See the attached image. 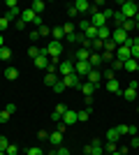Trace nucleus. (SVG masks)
I'll list each match as a JSON object with an SVG mask.
<instances>
[{
  "instance_id": "5fc2aeb1",
  "label": "nucleus",
  "mask_w": 139,
  "mask_h": 155,
  "mask_svg": "<svg viewBox=\"0 0 139 155\" xmlns=\"http://www.w3.org/2000/svg\"><path fill=\"white\" fill-rule=\"evenodd\" d=\"M14 26L19 28V30H23V28H26V26H28V23H23V21H21V19H19V21H16V23H14Z\"/></svg>"
},
{
  "instance_id": "a18cd8bd",
  "label": "nucleus",
  "mask_w": 139,
  "mask_h": 155,
  "mask_svg": "<svg viewBox=\"0 0 139 155\" xmlns=\"http://www.w3.org/2000/svg\"><path fill=\"white\" fill-rule=\"evenodd\" d=\"M49 35H51V28H49V26H42L40 28V37H49Z\"/></svg>"
},
{
  "instance_id": "9d476101",
  "label": "nucleus",
  "mask_w": 139,
  "mask_h": 155,
  "mask_svg": "<svg viewBox=\"0 0 139 155\" xmlns=\"http://www.w3.org/2000/svg\"><path fill=\"white\" fill-rule=\"evenodd\" d=\"M86 81H88V84H93L95 88H98V86L102 84V72H100V70H91V74L86 77Z\"/></svg>"
},
{
  "instance_id": "4468645a",
  "label": "nucleus",
  "mask_w": 139,
  "mask_h": 155,
  "mask_svg": "<svg viewBox=\"0 0 139 155\" xmlns=\"http://www.w3.org/2000/svg\"><path fill=\"white\" fill-rule=\"evenodd\" d=\"M121 95H123V100H125V102H132V100H137V88L127 86L125 91H121Z\"/></svg>"
},
{
  "instance_id": "393cba45",
  "label": "nucleus",
  "mask_w": 139,
  "mask_h": 155,
  "mask_svg": "<svg viewBox=\"0 0 139 155\" xmlns=\"http://www.w3.org/2000/svg\"><path fill=\"white\" fill-rule=\"evenodd\" d=\"M81 93H84L86 97H93V93H95V86L88 84V81H84V84H81Z\"/></svg>"
},
{
  "instance_id": "ddd939ff",
  "label": "nucleus",
  "mask_w": 139,
  "mask_h": 155,
  "mask_svg": "<svg viewBox=\"0 0 139 155\" xmlns=\"http://www.w3.org/2000/svg\"><path fill=\"white\" fill-rule=\"evenodd\" d=\"M33 63H35V67H40V70H49L51 60H49V56H44V53H42V56H37Z\"/></svg>"
},
{
  "instance_id": "6e6d98bb",
  "label": "nucleus",
  "mask_w": 139,
  "mask_h": 155,
  "mask_svg": "<svg viewBox=\"0 0 139 155\" xmlns=\"http://www.w3.org/2000/svg\"><path fill=\"white\" fill-rule=\"evenodd\" d=\"M5 46V37H2V32H0V49Z\"/></svg>"
},
{
  "instance_id": "37998d69",
  "label": "nucleus",
  "mask_w": 139,
  "mask_h": 155,
  "mask_svg": "<svg viewBox=\"0 0 139 155\" xmlns=\"http://www.w3.org/2000/svg\"><path fill=\"white\" fill-rule=\"evenodd\" d=\"M37 139H40V141H49V132H46V130H40V132H37Z\"/></svg>"
},
{
  "instance_id": "bf43d9fd",
  "label": "nucleus",
  "mask_w": 139,
  "mask_h": 155,
  "mask_svg": "<svg viewBox=\"0 0 139 155\" xmlns=\"http://www.w3.org/2000/svg\"><path fill=\"white\" fill-rule=\"evenodd\" d=\"M0 155H7V153H2V150H0Z\"/></svg>"
},
{
  "instance_id": "ea45409f",
  "label": "nucleus",
  "mask_w": 139,
  "mask_h": 155,
  "mask_svg": "<svg viewBox=\"0 0 139 155\" xmlns=\"http://www.w3.org/2000/svg\"><path fill=\"white\" fill-rule=\"evenodd\" d=\"M9 118H12V114H9V111H5V109H0V123H7V120H9Z\"/></svg>"
},
{
  "instance_id": "a211bd4d",
  "label": "nucleus",
  "mask_w": 139,
  "mask_h": 155,
  "mask_svg": "<svg viewBox=\"0 0 139 155\" xmlns=\"http://www.w3.org/2000/svg\"><path fill=\"white\" fill-rule=\"evenodd\" d=\"M107 91L114 93V95H121V91H123V88H121V84L116 81V79H111V81H107Z\"/></svg>"
},
{
  "instance_id": "de8ad7c7",
  "label": "nucleus",
  "mask_w": 139,
  "mask_h": 155,
  "mask_svg": "<svg viewBox=\"0 0 139 155\" xmlns=\"http://www.w3.org/2000/svg\"><path fill=\"white\" fill-rule=\"evenodd\" d=\"M5 7H7V9H16L19 5H16V0H7V2H5Z\"/></svg>"
},
{
  "instance_id": "f704fd0d",
  "label": "nucleus",
  "mask_w": 139,
  "mask_h": 155,
  "mask_svg": "<svg viewBox=\"0 0 139 155\" xmlns=\"http://www.w3.org/2000/svg\"><path fill=\"white\" fill-rule=\"evenodd\" d=\"M102 79H107V81H111V79H116V72H114L111 67H107V70L102 72Z\"/></svg>"
},
{
  "instance_id": "3c124183",
  "label": "nucleus",
  "mask_w": 139,
  "mask_h": 155,
  "mask_svg": "<svg viewBox=\"0 0 139 155\" xmlns=\"http://www.w3.org/2000/svg\"><path fill=\"white\" fill-rule=\"evenodd\" d=\"M67 14H70V19H74V16H77V9L70 5V7H67Z\"/></svg>"
},
{
  "instance_id": "f8f14e48",
  "label": "nucleus",
  "mask_w": 139,
  "mask_h": 155,
  "mask_svg": "<svg viewBox=\"0 0 139 155\" xmlns=\"http://www.w3.org/2000/svg\"><path fill=\"white\" fill-rule=\"evenodd\" d=\"M65 111H67V107H65V104H58V107L53 109V114H51V120L60 123V120H63V116H65Z\"/></svg>"
},
{
  "instance_id": "412c9836",
  "label": "nucleus",
  "mask_w": 139,
  "mask_h": 155,
  "mask_svg": "<svg viewBox=\"0 0 139 155\" xmlns=\"http://www.w3.org/2000/svg\"><path fill=\"white\" fill-rule=\"evenodd\" d=\"M51 37H53V42H63V37H65V32H63V26L51 28Z\"/></svg>"
},
{
  "instance_id": "7ed1b4c3",
  "label": "nucleus",
  "mask_w": 139,
  "mask_h": 155,
  "mask_svg": "<svg viewBox=\"0 0 139 155\" xmlns=\"http://www.w3.org/2000/svg\"><path fill=\"white\" fill-rule=\"evenodd\" d=\"M21 21H23V23H33V26H40V28L44 26V23H42V16H40V14H35L30 7L21 12Z\"/></svg>"
},
{
  "instance_id": "6e6552de",
  "label": "nucleus",
  "mask_w": 139,
  "mask_h": 155,
  "mask_svg": "<svg viewBox=\"0 0 139 155\" xmlns=\"http://www.w3.org/2000/svg\"><path fill=\"white\" fill-rule=\"evenodd\" d=\"M114 56L121 60V63H125V60H130L132 58V53H130V44H123V46H118L116 51H114Z\"/></svg>"
},
{
  "instance_id": "e2e57ef3",
  "label": "nucleus",
  "mask_w": 139,
  "mask_h": 155,
  "mask_svg": "<svg viewBox=\"0 0 139 155\" xmlns=\"http://www.w3.org/2000/svg\"><path fill=\"white\" fill-rule=\"evenodd\" d=\"M137 137H139V134H137Z\"/></svg>"
},
{
  "instance_id": "423d86ee",
  "label": "nucleus",
  "mask_w": 139,
  "mask_h": 155,
  "mask_svg": "<svg viewBox=\"0 0 139 155\" xmlns=\"http://www.w3.org/2000/svg\"><path fill=\"white\" fill-rule=\"evenodd\" d=\"M84 153H86V155H104V148H102V141H100V139H93V141L88 143L86 148H84Z\"/></svg>"
},
{
  "instance_id": "c756f323",
  "label": "nucleus",
  "mask_w": 139,
  "mask_h": 155,
  "mask_svg": "<svg viewBox=\"0 0 139 155\" xmlns=\"http://www.w3.org/2000/svg\"><path fill=\"white\" fill-rule=\"evenodd\" d=\"M102 148H104V155H109L114 150H118V146H116V141H107V143H102Z\"/></svg>"
},
{
  "instance_id": "e433bc0d",
  "label": "nucleus",
  "mask_w": 139,
  "mask_h": 155,
  "mask_svg": "<svg viewBox=\"0 0 139 155\" xmlns=\"http://www.w3.org/2000/svg\"><path fill=\"white\" fill-rule=\"evenodd\" d=\"M26 155H44V150H42L40 146H30V148L26 150Z\"/></svg>"
},
{
  "instance_id": "1a4fd4ad",
  "label": "nucleus",
  "mask_w": 139,
  "mask_h": 155,
  "mask_svg": "<svg viewBox=\"0 0 139 155\" xmlns=\"http://www.w3.org/2000/svg\"><path fill=\"white\" fill-rule=\"evenodd\" d=\"M58 74H60V77L74 74V63H72V60H60V65H58Z\"/></svg>"
},
{
  "instance_id": "09e8293b",
  "label": "nucleus",
  "mask_w": 139,
  "mask_h": 155,
  "mask_svg": "<svg viewBox=\"0 0 139 155\" xmlns=\"http://www.w3.org/2000/svg\"><path fill=\"white\" fill-rule=\"evenodd\" d=\"M65 91V86H63V81H58V84L53 86V93H63Z\"/></svg>"
},
{
  "instance_id": "4be33fe9",
  "label": "nucleus",
  "mask_w": 139,
  "mask_h": 155,
  "mask_svg": "<svg viewBox=\"0 0 139 155\" xmlns=\"http://www.w3.org/2000/svg\"><path fill=\"white\" fill-rule=\"evenodd\" d=\"M30 9H33L35 14H42V12L46 9V2H44V0H35L33 5H30Z\"/></svg>"
},
{
  "instance_id": "680f3d73",
  "label": "nucleus",
  "mask_w": 139,
  "mask_h": 155,
  "mask_svg": "<svg viewBox=\"0 0 139 155\" xmlns=\"http://www.w3.org/2000/svg\"><path fill=\"white\" fill-rule=\"evenodd\" d=\"M84 155H86V153H84Z\"/></svg>"
},
{
  "instance_id": "603ef678",
  "label": "nucleus",
  "mask_w": 139,
  "mask_h": 155,
  "mask_svg": "<svg viewBox=\"0 0 139 155\" xmlns=\"http://www.w3.org/2000/svg\"><path fill=\"white\" fill-rule=\"evenodd\" d=\"M5 111H9V114H14V111H16V104H12V102H9V104H7V107H5Z\"/></svg>"
},
{
  "instance_id": "052dcab7",
  "label": "nucleus",
  "mask_w": 139,
  "mask_h": 155,
  "mask_svg": "<svg viewBox=\"0 0 139 155\" xmlns=\"http://www.w3.org/2000/svg\"><path fill=\"white\" fill-rule=\"evenodd\" d=\"M137 42H139V37H137Z\"/></svg>"
},
{
  "instance_id": "8fccbe9b",
  "label": "nucleus",
  "mask_w": 139,
  "mask_h": 155,
  "mask_svg": "<svg viewBox=\"0 0 139 155\" xmlns=\"http://www.w3.org/2000/svg\"><path fill=\"white\" fill-rule=\"evenodd\" d=\"M37 39H40V30H33L30 32V42H37Z\"/></svg>"
},
{
  "instance_id": "cd10ccee",
  "label": "nucleus",
  "mask_w": 139,
  "mask_h": 155,
  "mask_svg": "<svg viewBox=\"0 0 139 155\" xmlns=\"http://www.w3.org/2000/svg\"><path fill=\"white\" fill-rule=\"evenodd\" d=\"M118 28H123V30L130 35V30H134V28H137V23H134V19H125V21H123V26H118Z\"/></svg>"
},
{
  "instance_id": "f03ea898",
  "label": "nucleus",
  "mask_w": 139,
  "mask_h": 155,
  "mask_svg": "<svg viewBox=\"0 0 139 155\" xmlns=\"http://www.w3.org/2000/svg\"><path fill=\"white\" fill-rule=\"evenodd\" d=\"M121 16L123 19H137V2L132 0H125V2H121Z\"/></svg>"
},
{
  "instance_id": "20e7f679",
  "label": "nucleus",
  "mask_w": 139,
  "mask_h": 155,
  "mask_svg": "<svg viewBox=\"0 0 139 155\" xmlns=\"http://www.w3.org/2000/svg\"><path fill=\"white\" fill-rule=\"evenodd\" d=\"M91 63L88 60H74V74H79L81 79H86L88 74H91Z\"/></svg>"
},
{
  "instance_id": "9b49d317",
  "label": "nucleus",
  "mask_w": 139,
  "mask_h": 155,
  "mask_svg": "<svg viewBox=\"0 0 139 155\" xmlns=\"http://www.w3.org/2000/svg\"><path fill=\"white\" fill-rule=\"evenodd\" d=\"M72 7L77 9V14H86V12H91V2H88V0H77Z\"/></svg>"
},
{
  "instance_id": "b1692460",
  "label": "nucleus",
  "mask_w": 139,
  "mask_h": 155,
  "mask_svg": "<svg viewBox=\"0 0 139 155\" xmlns=\"http://www.w3.org/2000/svg\"><path fill=\"white\" fill-rule=\"evenodd\" d=\"M91 49H84V46H79V51H77V56H74V58H77V60H88V58H91Z\"/></svg>"
},
{
  "instance_id": "72a5a7b5",
  "label": "nucleus",
  "mask_w": 139,
  "mask_h": 155,
  "mask_svg": "<svg viewBox=\"0 0 139 155\" xmlns=\"http://www.w3.org/2000/svg\"><path fill=\"white\" fill-rule=\"evenodd\" d=\"M12 58V51H9V46H2L0 49V60H9Z\"/></svg>"
},
{
  "instance_id": "2f4dec72",
  "label": "nucleus",
  "mask_w": 139,
  "mask_h": 155,
  "mask_svg": "<svg viewBox=\"0 0 139 155\" xmlns=\"http://www.w3.org/2000/svg\"><path fill=\"white\" fill-rule=\"evenodd\" d=\"M116 49H118V44H116V42H114V39H107L104 42V49H102V51H116Z\"/></svg>"
},
{
  "instance_id": "473e14b6",
  "label": "nucleus",
  "mask_w": 139,
  "mask_h": 155,
  "mask_svg": "<svg viewBox=\"0 0 139 155\" xmlns=\"http://www.w3.org/2000/svg\"><path fill=\"white\" fill-rule=\"evenodd\" d=\"M28 56H30V58L35 60V58H37V56H42V49H40V46H35V44H33V46H30V49H28Z\"/></svg>"
},
{
  "instance_id": "4d7b16f0",
  "label": "nucleus",
  "mask_w": 139,
  "mask_h": 155,
  "mask_svg": "<svg viewBox=\"0 0 139 155\" xmlns=\"http://www.w3.org/2000/svg\"><path fill=\"white\" fill-rule=\"evenodd\" d=\"M109 155H123V150H114V153H109Z\"/></svg>"
},
{
  "instance_id": "a19ab883",
  "label": "nucleus",
  "mask_w": 139,
  "mask_h": 155,
  "mask_svg": "<svg viewBox=\"0 0 139 155\" xmlns=\"http://www.w3.org/2000/svg\"><path fill=\"white\" fill-rule=\"evenodd\" d=\"M116 130H118V134H121V137L130 134V125H118V127H116Z\"/></svg>"
},
{
  "instance_id": "0eeeda50",
  "label": "nucleus",
  "mask_w": 139,
  "mask_h": 155,
  "mask_svg": "<svg viewBox=\"0 0 139 155\" xmlns=\"http://www.w3.org/2000/svg\"><path fill=\"white\" fill-rule=\"evenodd\" d=\"M60 81H63L65 88H81V84H84L79 74H67V77H63Z\"/></svg>"
},
{
  "instance_id": "c03bdc74",
  "label": "nucleus",
  "mask_w": 139,
  "mask_h": 155,
  "mask_svg": "<svg viewBox=\"0 0 139 155\" xmlns=\"http://www.w3.org/2000/svg\"><path fill=\"white\" fill-rule=\"evenodd\" d=\"M111 70H114V72H116V70H123V63H121L118 58H114V60H111Z\"/></svg>"
},
{
  "instance_id": "39448f33",
  "label": "nucleus",
  "mask_w": 139,
  "mask_h": 155,
  "mask_svg": "<svg viewBox=\"0 0 139 155\" xmlns=\"http://www.w3.org/2000/svg\"><path fill=\"white\" fill-rule=\"evenodd\" d=\"M111 39H114L118 46H123V44H127V42H130V35H127L123 28H114V30H111Z\"/></svg>"
},
{
  "instance_id": "58836bf2",
  "label": "nucleus",
  "mask_w": 139,
  "mask_h": 155,
  "mask_svg": "<svg viewBox=\"0 0 139 155\" xmlns=\"http://www.w3.org/2000/svg\"><path fill=\"white\" fill-rule=\"evenodd\" d=\"M5 153H7V155H19V146H16V143H9Z\"/></svg>"
},
{
  "instance_id": "a878e982",
  "label": "nucleus",
  "mask_w": 139,
  "mask_h": 155,
  "mask_svg": "<svg viewBox=\"0 0 139 155\" xmlns=\"http://www.w3.org/2000/svg\"><path fill=\"white\" fill-rule=\"evenodd\" d=\"M88 118H91V107H86L84 111H77V120L79 123H86Z\"/></svg>"
},
{
  "instance_id": "49530a36",
  "label": "nucleus",
  "mask_w": 139,
  "mask_h": 155,
  "mask_svg": "<svg viewBox=\"0 0 139 155\" xmlns=\"http://www.w3.org/2000/svg\"><path fill=\"white\" fill-rule=\"evenodd\" d=\"M7 146H9V141H7V137H0V150H2V153L7 150Z\"/></svg>"
},
{
  "instance_id": "c9c22d12",
  "label": "nucleus",
  "mask_w": 139,
  "mask_h": 155,
  "mask_svg": "<svg viewBox=\"0 0 139 155\" xmlns=\"http://www.w3.org/2000/svg\"><path fill=\"white\" fill-rule=\"evenodd\" d=\"M74 23H65V26H63V32H65V37H70V35H74Z\"/></svg>"
},
{
  "instance_id": "c85d7f7f",
  "label": "nucleus",
  "mask_w": 139,
  "mask_h": 155,
  "mask_svg": "<svg viewBox=\"0 0 139 155\" xmlns=\"http://www.w3.org/2000/svg\"><path fill=\"white\" fill-rule=\"evenodd\" d=\"M16 16H21V9H19V7H16V9H7V14H5V19L9 21V23H12Z\"/></svg>"
},
{
  "instance_id": "f257e3e1",
  "label": "nucleus",
  "mask_w": 139,
  "mask_h": 155,
  "mask_svg": "<svg viewBox=\"0 0 139 155\" xmlns=\"http://www.w3.org/2000/svg\"><path fill=\"white\" fill-rule=\"evenodd\" d=\"M111 16H114L111 9H104V12H93L88 21H91V26H93V28H104V26H107V21L111 19Z\"/></svg>"
},
{
  "instance_id": "5701e85b",
  "label": "nucleus",
  "mask_w": 139,
  "mask_h": 155,
  "mask_svg": "<svg viewBox=\"0 0 139 155\" xmlns=\"http://www.w3.org/2000/svg\"><path fill=\"white\" fill-rule=\"evenodd\" d=\"M88 63H91V67H93V70H98L100 65H102V56H100V53H91Z\"/></svg>"
},
{
  "instance_id": "864d4df0",
  "label": "nucleus",
  "mask_w": 139,
  "mask_h": 155,
  "mask_svg": "<svg viewBox=\"0 0 139 155\" xmlns=\"http://www.w3.org/2000/svg\"><path fill=\"white\" fill-rule=\"evenodd\" d=\"M139 146V137H132V141H130V148H137Z\"/></svg>"
},
{
  "instance_id": "6ab92c4d",
  "label": "nucleus",
  "mask_w": 139,
  "mask_h": 155,
  "mask_svg": "<svg viewBox=\"0 0 139 155\" xmlns=\"http://www.w3.org/2000/svg\"><path fill=\"white\" fill-rule=\"evenodd\" d=\"M98 39H102V42L111 39V28H109V26H104V28H98Z\"/></svg>"
},
{
  "instance_id": "7c9ffc66",
  "label": "nucleus",
  "mask_w": 139,
  "mask_h": 155,
  "mask_svg": "<svg viewBox=\"0 0 139 155\" xmlns=\"http://www.w3.org/2000/svg\"><path fill=\"white\" fill-rule=\"evenodd\" d=\"M118 130H116V127H111V130H109V132H107V141H118Z\"/></svg>"
},
{
  "instance_id": "dca6fc26",
  "label": "nucleus",
  "mask_w": 139,
  "mask_h": 155,
  "mask_svg": "<svg viewBox=\"0 0 139 155\" xmlns=\"http://www.w3.org/2000/svg\"><path fill=\"white\" fill-rule=\"evenodd\" d=\"M123 70H125V72H130V74H134V72L139 70V60H134V58L125 60V63H123Z\"/></svg>"
},
{
  "instance_id": "4c0bfd02",
  "label": "nucleus",
  "mask_w": 139,
  "mask_h": 155,
  "mask_svg": "<svg viewBox=\"0 0 139 155\" xmlns=\"http://www.w3.org/2000/svg\"><path fill=\"white\" fill-rule=\"evenodd\" d=\"M100 56H102V63H111V60L116 58V56H114L111 51H102V53H100Z\"/></svg>"
},
{
  "instance_id": "aec40b11",
  "label": "nucleus",
  "mask_w": 139,
  "mask_h": 155,
  "mask_svg": "<svg viewBox=\"0 0 139 155\" xmlns=\"http://www.w3.org/2000/svg\"><path fill=\"white\" fill-rule=\"evenodd\" d=\"M58 81H60V79L56 77V72H46V77H44V84L49 86V88H53V86L58 84Z\"/></svg>"
},
{
  "instance_id": "bb28decb",
  "label": "nucleus",
  "mask_w": 139,
  "mask_h": 155,
  "mask_svg": "<svg viewBox=\"0 0 139 155\" xmlns=\"http://www.w3.org/2000/svg\"><path fill=\"white\" fill-rule=\"evenodd\" d=\"M5 79L16 81V79H19V70H16V67H7V70H5Z\"/></svg>"
},
{
  "instance_id": "79ce46f5",
  "label": "nucleus",
  "mask_w": 139,
  "mask_h": 155,
  "mask_svg": "<svg viewBox=\"0 0 139 155\" xmlns=\"http://www.w3.org/2000/svg\"><path fill=\"white\" fill-rule=\"evenodd\" d=\"M7 28H9V21H7L5 16H0V32H5Z\"/></svg>"
},
{
  "instance_id": "2eb2a0df",
  "label": "nucleus",
  "mask_w": 139,
  "mask_h": 155,
  "mask_svg": "<svg viewBox=\"0 0 139 155\" xmlns=\"http://www.w3.org/2000/svg\"><path fill=\"white\" fill-rule=\"evenodd\" d=\"M74 123H79V120H77V111L67 109L65 116H63V125H74Z\"/></svg>"
},
{
  "instance_id": "f3484780",
  "label": "nucleus",
  "mask_w": 139,
  "mask_h": 155,
  "mask_svg": "<svg viewBox=\"0 0 139 155\" xmlns=\"http://www.w3.org/2000/svg\"><path fill=\"white\" fill-rule=\"evenodd\" d=\"M49 141H51V146H56V148H58L60 143H63V132H60V130L51 132V134H49Z\"/></svg>"
},
{
  "instance_id": "13d9d810",
  "label": "nucleus",
  "mask_w": 139,
  "mask_h": 155,
  "mask_svg": "<svg viewBox=\"0 0 139 155\" xmlns=\"http://www.w3.org/2000/svg\"><path fill=\"white\" fill-rule=\"evenodd\" d=\"M134 23H137V30H139V19H134Z\"/></svg>"
}]
</instances>
